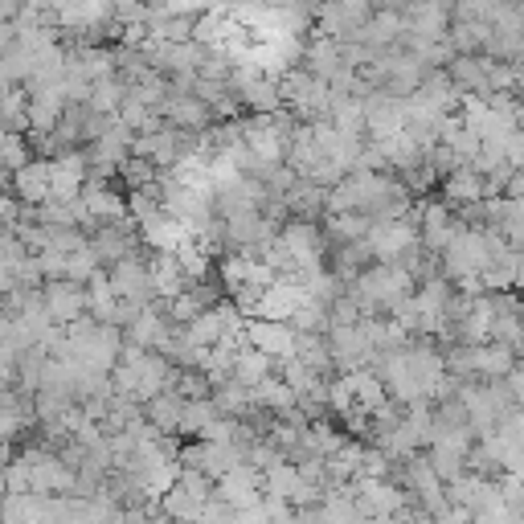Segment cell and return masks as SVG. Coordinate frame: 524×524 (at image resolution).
I'll return each instance as SVG.
<instances>
[{
  "label": "cell",
  "mask_w": 524,
  "mask_h": 524,
  "mask_svg": "<svg viewBox=\"0 0 524 524\" xmlns=\"http://www.w3.org/2000/svg\"><path fill=\"white\" fill-rule=\"evenodd\" d=\"M217 500L234 512H254L267 504V479H262V471L254 463H238L234 471L217 479Z\"/></svg>",
  "instance_id": "2"
},
{
  "label": "cell",
  "mask_w": 524,
  "mask_h": 524,
  "mask_svg": "<svg viewBox=\"0 0 524 524\" xmlns=\"http://www.w3.org/2000/svg\"><path fill=\"white\" fill-rule=\"evenodd\" d=\"M50 316L54 320H78L86 308H91V295H82V283L66 279V283H54L50 287Z\"/></svg>",
  "instance_id": "3"
},
{
  "label": "cell",
  "mask_w": 524,
  "mask_h": 524,
  "mask_svg": "<svg viewBox=\"0 0 524 524\" xmlns=\"http://www.w3.org/2000/svg\"><path fill=\"white\" fill-rule=\"evenodd\" d=\"M217 496V484L201 471H185L172 479V488L160 496V516H168L172 524H193Z\"/></svg>",
  "instance_id": "1"
}]
</instances>
